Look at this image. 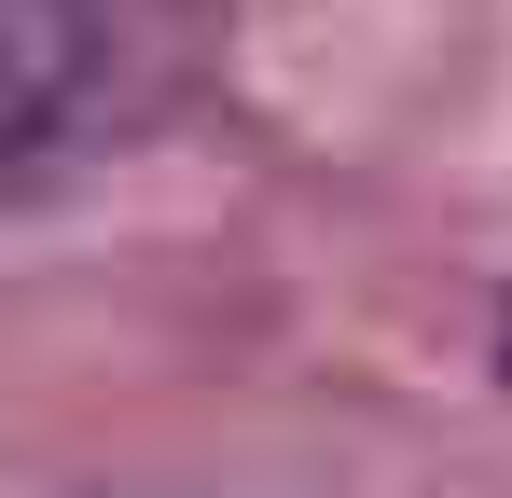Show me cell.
I'll list each match as a JSON object with an SVG mask.
<instances>
[{
    "label": "cell",
    "instance_id": "1",
    "mask_svg": "<svg viewBox=\"0 0 512 498\" xmlns=\"http://www.w3.org/2000/svg\"><path fill=\"white\" fill-rule=\"evenodd\" d=\"M84 56H97L84 0H0V153H28L84 97Z\"/></svg>",
    "mask_w": 512,
    "mask_h": 498
},
{
    "label": "cell",
    "instance_id": "2",
    "mask_svg": "<svg viewBox=\"0 0 512 498\" xmlns=\"http://www.w3.org/2000/svg\"><path fill=\"white\" fill-rule=\"evenodd\" d=\"M499 360H512V332H499Z\"/></svg>",
    "mask_w": 512,
    "mask_h": 498
}]
</instances>
